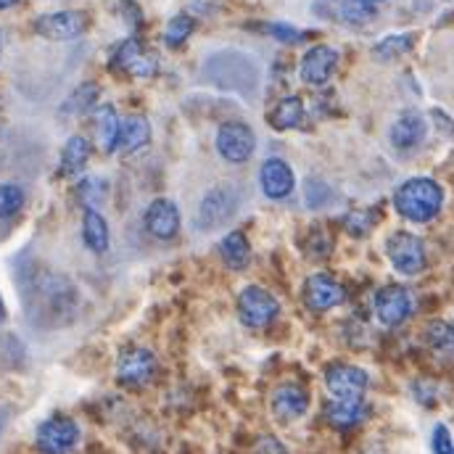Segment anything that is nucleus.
<instances>
[{
	"instance_id": "f257e3e1",
	"label": "nucleus",
	"mask_w": 454,
	"mask_h": 454,
	"mask_svg": "<svg viewBox=\"0 0 454 454\" xmlns=\"http://www.w3.org/2000/svg\"><path fill=\"white\" fill-rule=\"evenodd\" d=\"M444 207V188L431 177H410L394 193V209L415 225L434 223Z\"/></svg>"
},
{
	"instance_id": "f03ea898",
	"label": "nucleus",
	"mask_w": 454,
	"mask_h": 454,
	"mask_svg": "<svg viewBox=\"0 0 454 454\" xmlns=\"http://www.w3.org/2000/svg\"><path fill=\"white\" fill-rule=\"evenodd\" d=\"M238 320L243 323V328L248 331H264L275 323V317L280 315V301L272 291L262 288V286H246L238 294Z\"/></svg>"
},
{
	"instance_id": "7ed1b4c3",
	"label": "nucleus",
	"mask_w": 454,
	"mask_h": 454,
	"mask_svg": "<svg viewBox=\"0 0 454 454\" xmlns=\"http://www.w3.org/2000/svg\"><path fill=\"white\" fill-rule=\"evenodd\" d=\"M238 207H240L238 188L230 185V183H220V185H215L212 191L204 193V199H201V204L196 209V227L204 230V232L220 230L238 215Z\"/></svg>"
},
{
	"instance_id": "20e7f679",
	"label": "nucleus",
	"mask_w": 454,
	"mask_h": 454,
	"mask_svg": "<svg viewBox=\"0 0 454 454\" xmlns=\"http://www.w3.org/2000/svg\"><path fill=\"white\" fill-rule=\"evenodd\" d=\"M386 256H388L391 267L407 278L420 275L428 264L423 238H418L415 232H407V230H396L386 238Z\"/></svg>"
},
{
	"instance_id": "39448f33",
	"label": "nucleus",
	"mask_w": 454,
	"mask_h": 454,
	"mask_svg": "<svg viewBox=\"0 0 454 454\" xmlns=\"http://www.w3.org/2000/svg\"><path fill=\"white\" fill-rule=\"evenodd\" d=\"M325 388H328L331 399L362 402L370 388V375H367V370H362L356 364L336 362L325 370Z\"/></svg>"
},
{
	"instance_id": "423d86ee",
	"label": "nucleus",
	"mask_w": 454,
	"mask_h": 454,
	"mask_svg": "<svg viewBox=\"0 0 454 454\" xmlns=\"http://www.w3.org/2000/svg\"><path fill=\"white\" fill-rule=\"evenodd\" d=\"M112 69L119 74L135 77V80H148L159 72V61L151 51L143 48L137 37H127L119 43L112 53Z\"/></svg>"
},
{
	"instance_id": "0eeeda50",
	"label": "nucleus",
	"mask_w": 454,
	"mask_h": 454,
	"mask_svg": "<svg viewBox=\"0 0 454 454\" xmlns=\"http://www.w3.org/2000/svg\"><path fill=\"white\" fill-rule=\"evenodd\" d=\"M80 442V426L67 415H53L40 423L35 444L40 454H69Z\"/></svg>"
},
{
	"instance_id": "6e6552de",
	"label": "nucleus",
	"mask_w": 454,
	"mask_h": 454,
	"mask_svg": "<svg viewBox=\"0 0 454 454\" xmlns=\"http://www.w3.org/2000/svg\"><path fill=\"white\" fill-rule=\"evenodd\" d=\"M215 145L227 164H246L256 151V135L246 121H225L217 129Z\"/></svg>"
},
{
	"instance_id": "1a4fd4ad",
	"label": "nucleus",
	"mask_w": 454,
	"mask_h": 454,
	"mask_svg": "<svg viewBox=\"0 0 454 454\" xmlns=\"http://www.w3.org/2000/svg\"><path fill=\"white\" fill-rule=\"evenodd\" d=\"M156 367L159 364H156L153 351H148L143 346H129L116 359V378L127 388H143L153 380Z\"/></svg>"
},
{
	"instance_id": "9d476101",
	"label": "nucleus",
	"mask_w": 454,
	"mask_h": 454,
	"mask_svg": "<svg viewBox=\"0 0 454 454\" xmlns=\"http://www.w3.org/2000/svg\"><path fill=\"white\" fill-rule=\"evenodd\" d=\"M90 27V16L85 11H56V13H43L35 21V32L45 40H74L85 35Z\"/></svg>"
},
{
	"instance_id": "9b49d317",
	"label": "nucleus",
	"mask_w": 454,
	"mask_h": 454,
	"mask_svg": "<svg viewBox=\"0 0 454 454\" xmlns=\"http://www.w3.org/2000/svg\"><path fill=\"white\" fill-rule=\"evenodd\" d=\"M372 307L380 325L396 328L412 315V294L404 286H386L375 294Z\"/></svg>"
},
{
	"instance_id": "f8f14e48",
	"label": "nucleus",
	"mask_w": 454,
	"mask_h": 454,
	"mask_svg": "<svg viewBox=\"0 0 454 454\" xmlns=\"http://www.w3.org/2000/svg\"><path fill=\"white\" fill-rule=\"evenodd\" d=\"M339 48L333 45H312L304 56H301V64H299V74L307 85H315V88H323L336 67H339Z\"/></svg>"
},
{
	"instance_id": "ddd939ff",
	"label": "nucleus",
	"mask_w": 454,
	"mask_h": 454,
	"mask_svg": "<svg viewBox=\"0 0 454 454\" xmlns=\"http://www.w3.org/2000/svg\"><path fill=\"white\" fill-rule=\"evenodd\" d=\"M346 301V288L340 286L333 275L317 272L309 275L304 283V304L312 312H328L333 307H340Z\"/></svg>"
},
{
	"instance_id": "4468645a",
	"label": "nucleus",
	"mask_w": 454,
	"mask_h": 454,
	"mask_svg": "<svg viewBox=\"0 0 454 454\" xmlns=\"http://www.w3.org/2000/svg\"><path fill=\"white\" fill-rule=\"evenodd\" d=\"M259 185H262V193L270 201H283L296 188V175H294V169H291V164L286 159L270 156L259 169Z\"/></svg>"
},
{
	"instance_id": "2eb2a0df",
	"label": "nucleus",
	"mask_w": 454,
	"mask_h": 454,
	"mask_svg": "<svg viewBox=\"0 0 454 454\" xmlns=\"http://www.w3.org/2000/svg\"><path fill=\"white\" fill-rule=\"evenodd\" d=\"M309 410V391L299 383H280L272 391V412L280 423H296Z\"/></svg>"
},
{
	"instance_id": "dca6fc26",
	"label": "nucleus",
	"mask_w": 454,
	"mask_h": 454,
	"mask_svg": "<svg viewBox=\"0 0 454 454\" xmlns=\"http://www.w3.org/2000/svg\"><path fill=\"white\" fill-rule=\"evenodd\" d=\"M143 223H145V230L153 235V238H159V240H172L177 232H180V209H177V204L175 201H169V199H156V201H151V207L145 209V217H143Z\"/></svg>"
},
{
	"instance_id": "f3484780",
	"label": "nucleus",
	"mask_w": 454,
	"mask_h": 454,
	"mask_svg": "<svg viewBox=\"0 0 454 454\" xmlns=\"http://www.w3.org/2000/svg\"><path fill=\"white\" fill-rule=\"evenodd\" d=\"M426 132H428V124H426L423 114L404 112L399 114L396 121L391 124L388 137H391V145L396 151H412L426 140Z\"/></svg>"
},
{
	"instance_id": "a211bd4d",
	"label": "nucleus",
	"mask_w": 454,
	"mask_h": 454,
	"mask_svg": "<svg viewBox=\"0 0 454 454\" xmlns=\"http://www.w3.org/2000/svg\"><path fill=\"white\" fill-rule=\"evenodd\" d=\"M370 415L364 399L362 402H339V399H331L325 404V420L339 428V431H348V428H356L359 423H364V418Z\"/></svg>"
},
{
	"instance_id": "6ab92c4d",
	"label": "nucleus",
	"mask_w": 454,
	"mask_h": 454,
	"mask_svg": "<svg viewBox=\"0 0 454 454\" xmlns=\"http://www.w3.org/2000/svg\"><path fill=\"white\" fill-rule=\"evenodd\" d=\"M151 143V124L145 116H127L121 121V132H119V145L116 151L129 156L140 148H145Z\"/></svg>"
},
{
	"instance_id": "aec40b11",
	"label": "nucleus",
	"mask_w": 454,
	"mask_h": 454,
	"mask_svg": "<svg viewBox=\"0 0 454 454\" xmlns=\"http://www.w3.org/2000/svg\"><path fill=\"white\" fill-rule=\"evenodd\" d=\"M82 240L93 254H106L109 243H112V232H109V223L101 212L96 209H85L82 217Z\"/></svg>"
},
{
	"instance_id": "412c9836",
	"label": "nucleus",
	"mask_w": 454,
	"mask_h": 454,
	"mask_svg": "<svg viewBox=\"0 0 454 454\" xmlns=\"http://www.w3.org/2000/svg\"><path fill=\"white\" fill-rule=\"evenodd\" d=\"M220 254H223V259H225L230 270H235V272L246 270V264L251 259V243H248L246 232L243 230H230L225 238L220 240Z\"/></svg>"
},
{
	"instance_id": "4be33fe9",
	"label": "nucleus",
	"mask_w": 454,
	"mask_h": 454,
	"mask_svg": "<svg viewBox=\"0 0 454 454\" xmlns=\"http://www.w3.org/2000/svg\"><path fill=\"white\" fill-rule=\"evenodd\" d=\"M88 159H90V143L82 135L69 137L67 145H64V151H61V175L64 177L80 175L85 169Z\"/></svg>"
},
{
	"instance_id": "5701e85b",
	"label": "nucleus",
	"mask_w": 454,
	"mask_h": 454,
	"mask_svg": "<svg viewBox=\"0 0 454 454\" xmlns=\"http://www.w3.org/2000/svg\"><path fill=\"white\" fill-rule=\"evenodd\" d=\"M301 119H304V104H301V98L299 96H288V98H283L270 116H267V121L278 129V132H286V129H294V127H299L301 124Z\"/></svg>"
},
{
	"instance_id": "b1692460",
	"label": "nucleus",
	"mask_w": 454,
	"mask_h": 454,
	"mask_svg": "<svg viewBox=\"0 0 454 454\" xmlns=\"http://www.w3.org/2000/svg\"><path fill=\"white\" fill-rule=\"evenodd\" d=\"M119 132H121V121H119V116L114 112V106H101V109H96V137H98V143H101V148H104L106 153L116 151V145H119Z\"/></svg>"
},
{
	"instance_id": "393cba45",
	"label": "nucleus",
	"mask_w": 454,
	"mask_h": 454,
	"mask_svg": "<svg viewBox=\"0 0 454 454\" xmlns=\"http://www.w3.org/2000/svg\"><path fill=\"white\" fill-rule=\"evenodd\" d=\"M193 29H196V19L193 16H188V13L172 16L169 24L164 27V45L172 48V51L180 48V45H185V40L193 35Z\"/></svg>"
},
{
	"instance_id": "a878e982",
	"label": "nucleus",
	"mask_w": 454,
	"mask_h": 454,
	"mask_svg": "<svg viewBox=\"0 0 454 454\" xmlns=\"http://www.w3.org/2000/svg\"><path fill=\"white\" fill-rule=\"evenodd\" d=\"M412 45H415V35H388L372 48V56L380 59V61H391V59H399V56L410 53Z\"/></svg>"
},
{
	"instance_id": "bb28decb",
	"label": "nucleus",
	"mask_w": 454,
	"mask_h": 454,
	"mask_svg": "<svg viewBox=\"0 0 454 454\" xmlns=\"http://www.w3.org/2000/svg\"><path fill=\"white\" fill-rule=\"evenodd\" d=\"M426 340L436 354H454V328L444 320H431L426 325Z\"/></svg>"
},
{
	"instance_id": "cd10ccee",
	"label": "nucleus",
	"mask_w": 454,
	"mask_h": 454,
	"mask_svg": "<svg viewBox=\"0 0 454 454\" xmlns=\"http://www.w3.org/2000/svg\"><path fill=\"white\" fill-rule=\"evenodd\" d=\"M372 16H375V3H370V0H343V5H340V19L346 24L359 27V24H367Z\"/></svg>"
},
{
	"instance_id": "c85d7f7f",
	"label": "nucleus",
	"mask_w": 454,
	"mask_h": 454,
	"mask_svg": "<svg viewBox=\"0 0 454 454\" xmlns=\"http://www.w3.org/2000/svg\"><path fill=\"white\" fill-rule=\"evenodd\" d=\"M96 101H98V85L88 82V85L77 88V90H74V93L69 96V101L64 104V112H67V114L90 112Z\"/></svg>"
},
{
	"instance_id": "c756f323",
	"label": "nucleus",
	"mask_w": 454,
	"mask_h": 454,
	"mask_svg": "<svg viewBox=\"0 0 454 454\" xmlns=\"http://www.w3.org/2000/svg\"><path fill=\"white\" fill-rule=\"evenodd\" d=\"M21 207H24V191L11 183L0 185V220L13 217Z\"/></svg>"
},
{
	"instance_id": "7c9ffc66",
	"label": "nucleus",
	"mask_w": 454,
	"mask_h": 454,
	"mask_svg": "<svg viewBox=\"0 0 454 454\" xmlns=\"http://www.w3.org/2000/svg\"><path fill=\"white\" fill-rule=\"evenodd\" d=\"M264 32L267 35H272L275 40H280V43H299V40H304V32H299L296 27H291V24H264Z\"/></svg>"
},
{
	"instance_id": "2f4dec72",
	"label": "nucleus",
	"mask_w": 454,
	"mask_h": 454,
	"mask_svg": "<svg viewBox=\"0 0 454 454\" xmlns=\"http://www.w3.org/2000/svg\"><path fill=\"white\" fill-rule=\"evenodd\" d=\"M431 450H434V454H454L452 434H450L447 426L439 423V426L434 428V434H431Z\"/></svg>"
},
{
	"instance_id": "473e14b6",
	"label": "nucleus",
	"mask_w": 454,
	"mask_h": 454,
	"mask_svg": "<svg viewBox=\"0 0 454 454\" xmlns=\"http://www.w3.org/2000/svg\"><path fill=\"white\" fill-rule=\"evenodd\" d=\"M343 225L346 230L351 232V235H364L370 225H372V220H370V215H364V212H351V215H346L343 217Z\"/></svg>"
},
{
	"instance_id": "72a5a7b5",
	"label": "nucleus",
	"mask_w": 454,
	"mask_h": 454,
	"mask_svg": "<svg viewBox=\"0 0 454 454\" xmlns=\"http://www.w3.org/2000/svg\"><path fill=\"white\" fill-rule=\"evenodd\" d=\"M77 193H80V199L85 201V207L93 209V207L98 204L96 196H101V183H98V180H82L80 188H77Z\"/></svg>"
},
{
	"instance_id": "f704fd0d",
	"label": "nucleus",
	"mask_w": 454,
	"mask_h": 454,
	"mask_svg": "<svg viewBox=\"0 0 454 454\" xmlns=\"http://www.w3.org/2000/svg\"><path fill=\"white\" fill-rule=\"evenodd\" d=\"M116 8H119V13H121L132 27H137V24L143 21V11H140V5H137L135 0H119Z\"/></svg>"
},
{
	"instance_id": "c9c22d12",
	"label": "nucleus",
	"mask_w": 454,
	"mask_h": 454,
	"mask_svg": "<svg viewBox=\"0 0 454 454\" xmlns=\"http://www.w3.org/2000/svg\"><path fill=\"white\" fill-rule=\"evenodd\" d=\"M254 454H288L286 447L275 439V436H262L256 444H254Z\"/></svg>"
},
{
	"instance_id": "e433bc0d",
	"label": "nucleus",
	"mask_w": 454,
	"mask_h": 454,
	"mask_svg": "<svg viewBox=\"0 0 454 454\" xmlns=\"http://www.w3.org/2000/svg\"><path fill=\"white\" fill-rule=\"evenodd\" d=\"M19 0H0V11H5V8H11V5H16Z\"/></svg>"
},
{
	"instance_id": "4c0bfd02",
	"label": "nucleus",
	"mask_w": 454,
	"mask_h": 454,
	"mask_svg": "<svg viewBox=\"0 0 454 454\" xmlns=\"http://www.w3.org/2000/svg\"><path fill=\"white\" fill-rule=\"evenodd\" d=\"M5 320V307H3V301H0V323Z\"/></svg>"
},
{
	"instance_id": "58836bf2",
	"label": "nucleus",
	"mask_w": 454,
	"mask_h": 454,
	"mask_svg": "<svg viewBox=\"0 0 454 454\" xmlns=\"http://www.w3.org/2000/svg\"><path fill=\"white\" fill-rule=\"evenodd\" d=\"M370 3H383V0H370Z\"/></svg>"
},
{
	"instance_id": "ea45409f",
	"label": "nucleus",
	"mask_w": 454,
	"mask_h": 454,
	"mask_svg": "<svg viewBox=\"0 0 454 454\" xmlns=\"http://www.w3.org/2000/svg\"><path fill=\"white\" fill-rule=\"evenodd\" d=\"M0 428H3V423H0Z\"/></svg>"
}]
</instances>
